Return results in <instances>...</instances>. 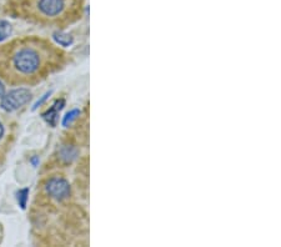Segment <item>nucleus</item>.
<instances>
[{
	"label": "nucleus",
	"mask_w": 281,
	"mask_h": 247,
	"mask_svg": "<svg viewBox=\"0 0 281 247\" xmlns=\"http://www.w3.org/2000/svg\"><path fill=\"white\" fill-rule=\"evenodd\" d=\"M65 54L39 36H24L0 45V79L10 85H35L64 65Z\"/></svg>",
	"instance_id": "obj_1"
},
{
	"label": "nucleus",
	"mask_w": 281,
	"mask_h": 247,
	"mask_svg": "<svg viewBox=\"0 0 281 247\" xmlns=\"http://www.w3.org/2000/svg\"><path fill=\"white\" fill-rule=\"evenodd\" d=\"M31 100V92L27 87H19V89H14L9 91L8 94H4L1 96V103L0 106L1 109L5 111L11 112L15 110L20 109L25 104H28Z\"/></svg>",
	"instance_id": "obj_3"
},
{
	"label": "nucleus",
	"mask_w": 281,
	"mask_h": 247,
	"mask_svg": "<svg viewBox=\"0 0 281 247\" xmlns=\"http://www.w3.org/2000/svg\"><path fill=\"white\" fill-rule=\"evenodd\" d=\"M4 136V126L1 125V122H0V138Z\"/></svg>",
	"instance_id": "obj_12"
},
{
	"label": "nucleus",
	"mask_w": 281,
	"mask_h": 247,
	"mask_svg": "<svg viewBox=\"0 0 281 247\" xmlns=\"http://www.w3.org/2000/svg\"><path fill=\"white\" fill-rule=\"evenodd\" d=\"M28 196H29V189H22V190H19L17 192L18 202H19V206L23 210H25V207H27Z\"/></svg>",
	"instance_id": "obj_7"
},
{
	"label": "nucleus",
	"mask_w": 281,
	"mask_h": 247,
	"mask_svg": "<svg viewBox=\"0 0 281 247\" xmlns=\"http://www.w3.org/2000/svg\"><path fill=\"white\" fill-rule=\"evenodd\" d=\"M4 94H5V86L0 82V99H1V96H3Z\"/></svg>",
	"instance_id": "obj_11"
},
{
	"label": "nucleus",
	"mask_w": 281,
	"mask_h": 247,
	"mask_svg": "<svg viewBox=\"0 0 281 247\" xmlns=\"http://www.w3.org/2000/svg\"><path fill=\"white\" fill-rule=\"evenodd\" d=\"M11 33V27L10 24L8 22H0V41L5 40Z\"/></svg>",
	"instance_id": "obj_8"
},
{
	"label": "nucleus",
	"mask_w": 281,
	"mask_h": 247,
	"mask_svg": "<svg viewBox=\"0 0 281 247\" xmlns=\"http://www.w3.org/2000/svg\"><path fill=\"white\" fill-rule=\"evenodd\" d=\"M64 105H65V100H64V99L56 100L54 105H53L47 112H44L43 114L44 120H45V121H47L48 124L52 126V128H54V126L56 125L57 116H59V112H60V110L63 109Z\"/></svg>",
	"instance_id": "obj_5"
},
{
	"label": "nucleus",
	"mask_w": 281,
	"mask_h": 247,
	"mask_svg": "<svg viewBox=\"0 0 281 247\" xmlns=\"http://www.w3.org/2000/svg\"><path fill=\"white\" fill-rule=\"evenodd\" d=\"M47 192L57 201H63L70 196V185L63 177H53L47 184Z\"/></svg>",
	"instance_id": "obj_4"
},
{
	"label": "nucleus",
	"mask_w": 281,
	"mask_h": 247,
	"mask_svg": "<svg viewBox=\"0 0 281 247\" xmlns=\"http://www.w3.org/2000/svg\"><path fill=\"white\" fill-rule=\"evenodd\" d=\"M84 0H9L14 17L41 25L64 27L83 17Z\"/></svg>",
	"instance_id": "obj_2"
},
{
	"label": "nucleus",
	"mask_w": 281,
	"mask_h": 247,
	"mask_svg": "<svg viewBox=\"0 0 281 247\" xmlns=\"http://www.w3.org/2000/svg\"><path fill=\"white\" fill-rule=\"evenodd\" d=\"M52 92H53V91H48L47 94H45V95H44L43 98L40 99V100H38V101H36V103H35V105L33 106V110H36V109H38V108H39V106H41V104H43L44 101L47 100V99L49 98L50 95H52Z\"/></svg>",
	"instance_id": "obj_10"
},
{
	"label": "nucleus",
	"mask_w": 281,
	"mask_h": 247,
	"mask_svg": "<svg viewBox=\"0 0 281 247\" xmlns=\"http://www.w3.org/2000/svg\"><path fill=\"white\" fill-rule=\"evenodd\" d=\"M53 38H54L55 43L60 46H70L71 44L74 43L73 36L64 33V31H55V33L53 34Z\"/></svg>",
	"instance_id": "obj_6"
},
{
	"label": "nucleus",
	"mask_w": 281,
	"mask_h": 247,
	"mask_svg": "<svg viewBox=\"0 0 281 247\" xmlns=\"http://www.w3.org/2000/svg\"><path fill=\"white\" fill-rule=\"evenodd\" d=\"M79 114H80V111L79 110H71L70 112H68V114L64 116V120H63V125L64 126H68V125H70L71 124V121L73 120H75L77 119L78 116H79Z\"/></svg>",
	"instance_id": "obj_9"
},
{
	"label": "nucleus",
	"mask_w": 281,
	"mask_h": 247,
	"mask_svg": "<svg viewBox=\"0 0 281 247\" xmlns=\"http://www.w3.org/2000/svg\"><path fill=\"white\" fill-rule=\"evenodd\" d=\"M33 163H34V165H36V163H38V159H33Z\"/></svg>",
	"instance_id": "obj_13"
}]
</instances>
